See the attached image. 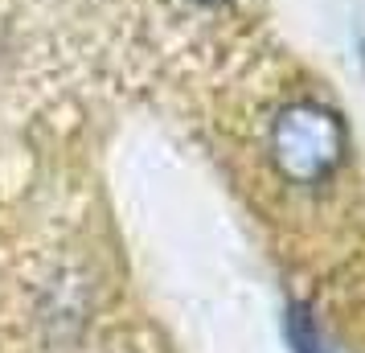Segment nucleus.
<instances>
[{"mask_svg":"<svg viewBox=\"0 0 365 353\" xmlns=\"http://www.w3.org/2000/svg\"><path fill=\"white\" fill-rule=\"evenodd\" d=\"M271 165L292 185H320L345 160V123L320 103H292L271 119Z\"/></svg>","mask_w":365,"mask_h":353,"instance_id":"obj_1","label":"nucleus"},{"mask_svg":"<svg viewBox=\"0 0 365 353\" xmlns=\"http://www.w3.org/2000/svg\"><path fill=\"white\" fill-rule=\"evenodd\" d=\"M287 341H292V353H332L329 341H324V333L316 329V320L308 308H292L287 312Z\"/></svg>","mask_w":365,"mask_h":353,"instance_id":"obj_2","label":"nucleus"},{"mask_svg":"<svg viewBox=\"0 0 365 353\" xmlns=\"http://www.w3.org/2000/svg\"><path fill=\"white\" fill-rule=\"evenodd\" d=\"M197 4H222V0H197Z\"/></svg>","mask_w":365,"mask_h":353,"instance_id":"obj_3","label":"nucleus"}]
</instances>
